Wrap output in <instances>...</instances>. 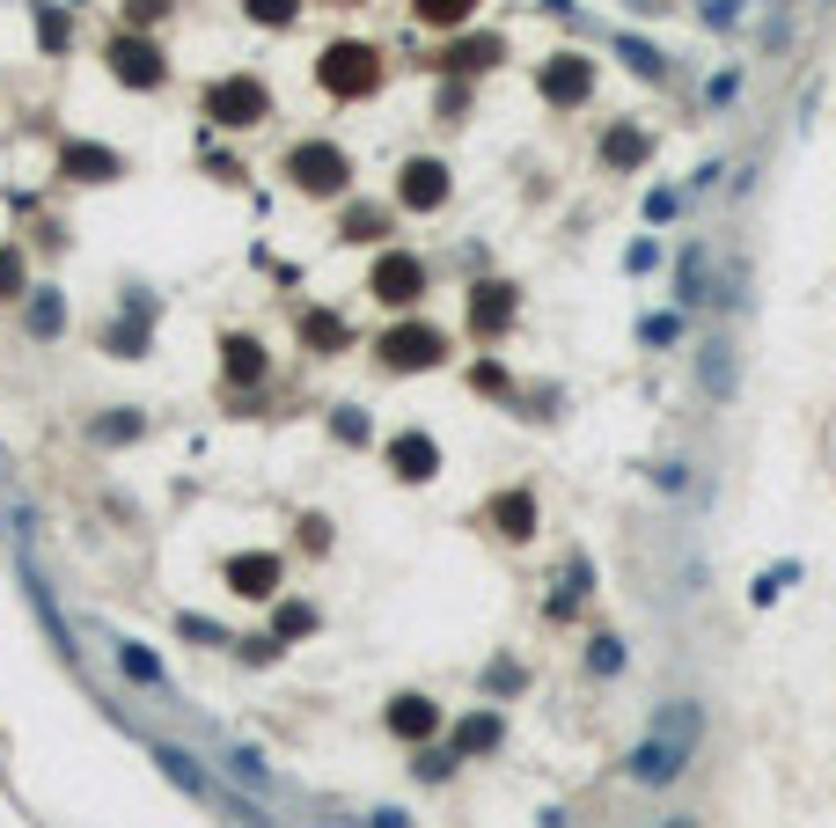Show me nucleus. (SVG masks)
Masks as SVG:
<instances>
[{"mask_svg": "<svg viewBox=\"0 0 836 828\" xmlns=\"http://www.w3.org/2000/svg\"><path fill=\"white\" fill-rule=\"evenodd\" d=\"M602 154H609L616 170H624V162H646V132H609V147H602Z\"/></svg>", "mask_w": 836, "mask_h": 828, "instance_id": "b1692460", "label": "nucleus"}, {"mask_svg": "<svg viewBox=\"0 0 836 828\" xmlns=\"http://www.w3.org/2000/svg\"><path fill=\"white\" fill-rule=\"evenodd\" d=\"M433 726H441V711L426 704V697H396L390 704V733H404V740H426Z\"/></svg>", "mask_w": 836, "mask_h": 828, "instance_id": "4468645a", "label": "nucleus"}, {"mask_svg": "<svg viewBox=\"0 0 836 828\" xmlns=\"http://www.w3.org/2000/svg\"><path fill=\"white\" fill-rule=\"evenodd\" d=\"M8 293H23V257H15V249H0V301H8Z\"/></svg>", "mask_w": 836, "mask_h": 828, "instance_id": "bb28decb", "label": "nucleus"}, {"mask_svg": "<svg viewBox=\"0 0 836 828\" xmlns=\"http://www.w3.org/2000/svg\"><path fill=\"white\" fill-rule=\"evenodd\" d=\"M683 301H705V257H683Z\"/></svg>", "mask_w": 836, "mask_h": 828, "instance_id": "c756f323", "label": "nucleus"}, {"mask_svg": "<svg viewBox=\"0 0 836 828\" xmlns=\"http://www.w3.org/2000/svg\"><path fill=\"white\" fill-rule=\"evenodd\" d=\"M588 81H594L588 59H550V67H543V96H550V103H580V96H588Z\"/></svg>", "mask_w": 836, "mask_h": 828, "instance_id": "ddd939ff", "label": "nucleus"}, {"mask_svg": "<svg viewBox=\"0 0 836 828\" xmlns=\"http://www.w3.org/2000/svg\"><path fill=\"white\" fill-rule=\"evenodd\" d=\"M301 631H316V609L287 602V609H279V638H301Z\"/></svg>", "mask_w": 836, "mask_h": 828, "instance_id": "a878e982", "label": "nucleus"}, {"mask_svg": "<svg viewBox=\"0 0 836 828\" xmlns=\"http://www.w3.org/2000/svg\"><path fill=\"white\" fill-rule=\"evenodd\" d=\"M154 762H162V770H170V778L184 784L191 800H206V806H228V814H249V806H243V800H228V792H221L213 778H206V770H198V762L184 756V748H154Z\"/></svg>", "mask_w": 836, "mask_h": 828, "instance_id": "6e6552de", "label": "nucleus"}, {"mask_svg": "<svg viewBox=\"0 0 836 828\" xmlns=\"http://www.w3.org/2000/svg\"><path fill=\"white\" fill-rule=\"evenodd\" d=\"M624 59H631L639 73H661V51H653V45H624Z\"/></svg>", "mask_w": 836, "mask_h": 828, "instance_id": "7c9ffc66", "label": "nucleus"}, {"mask_svg": "<svg viewBox=\"0 0 836 828\" xmlns=\"http://www.w3.org/2000/svg\"><path fill=\"white\" fill-rule=\"evenodd\" d=\"M59 323H67L59 293H30V330H37V338H59Z\"/></svg>", "mask_w": 836, "mask_h": 828, "instance_id": "aec40b11", "label": "nucleus"}, {"mask_svg": "<svg viewBox=\"0 0 836 828\" xmlns=\"http://www.w3.org/2000/svg\"><path fill=\"white\" fill-rule=\"evenodd\" d=\"M514 323V287H477V301H469V330L477 338H499Z\"/></svg>", "mask_w": 836, "mask_h": 828, "instance_id": "f8f14e48", "label": "nucleus"}, {"mask_svg": "<svg viewBox=\"0 0 836 828\" xmlns=\"http://www.w3.org/2000/svg\"><path fill=\"white\" fill-rule=\"evenodd\" d=\"M301 0H249V23H294Z\"/></svg>", "mask_w": 836, "mask_h": 828, "instance_id": "393cba45", "label": "nucleus"}, {"mask_svg": "<svg viewBox=\"0 0 836 828\" xmlns=\"http://www.w3.org/2000/svg\"><path fill=\"white\" fill-rule=\"evenodd\" d=\"M390 469L404 477V485H426V477L441 469V447H433L426 433H396L390 440Z\"/></svg>", "mask_w": 836, "mask_h": 828, "instance_id": "1a4fd4ad", "label": "nucleus"}, {"mask_svg": "<svg viewBox=\"0 0 836 828\" xmlns=\"http://www.w3.org/2000/svg\"><path fill=\"white\" fill-rule=\"evenodd\" d=\"M492 740H499V719H492V711H477V719L455 726V756H485Z\"/></svg>", "mask_w": 836, "mask_h": 828, "instance_id": "a211bd4d", "label": "nucleus"}, {"mask_svg": "<svg viewBox=\"0 0 836 828\" xmlns=\"http://www.w3.org/2000/svg\"><path fill=\"white\" fill-rule=\"evenodd\" d=\"M418 293H426V265H418V257H382V265H374V301L411 308Z\"/></svg>", "mask_w": 836, "mask_h": 828, "instance_id": "0eeeda50", "label": "nucleus"}, {"mask_svg": "<svg viewBox=\"0 0 836 828\" xmlns=\"http://www.w3.org/2000/svg\"><path fill=\"white\" fill-rule=\"evenodd\" d=\"M111 73H118L125 89H162V51L148 37H118L111 45Z\"/></svg>", "mask_w": 836, "mask_h": 828, "instance_id": "423d86ee", "label": "nucleus"}, {"mask_svg": "<svg viewBox=\"0 0 836 828\" xmlns=\"http://www.w3.org/2000/svg\"><path fill=\"white\" fill-rule=\"evenodd\" d=\"M705 389L734 396V345H705Z\"/></svg>", "mask_w": 836, "mask_h": 828, "instance_id": "6ab92c4d", "label": "nucleus"}, {"mask_svg": "<svg viewBox=\"0 0 836 828\" xmlns=\"http://www.w3.org/2000/svg\"><path fill=\"white\" fill-rule=\"evenodd\" d=\"M67 176H74V184H111V176H118V154H111V147H67Z\"/></svg>", "mask_w": 836, "mask_h": 828, "instance_id": "2eb2a0df", "label": "nucleus"}, {"mask_svg": "<svg viewBox=\"0 0 836 828\" xmlns=\"http://www.w3.org/2000/svg\"><path fill=\"white\" fill-rule=\"evenodd\" d=\"M667 828H697V821H689V814H683V821H667Z\"/></svg>", "mask_w": 836, "mask_h": 828, "instance_id": "473e14b6", "label": "nucleus"}, {"mask_svg": "<svg viewBox=\"0 0 836 828\" xmlns=\"http://www.w3.org/2000/svg\"><path fill=\"white\" fill-rule=\"evenodd\" d=\"M309 345H345V323L338 316H309Z\"/></svg>", "mask_w": 836, "mask_h": 828, "instance_id": "c85d7f7f", "label": "nucleus"}, {"mask_svg": "<svg viewBox=\"0 0 836 828\" xmlns=\"http://www.w3.org/2000/svg\"><path fill=\"white\" fill-rule=\"evenodd\" d=\"M118 667L132 675V683H154V689H162V660L140 653V645H118Z\"/></svg>", "mask_w": 836, "mask_h": 828, "instance_id": "4be33fe9", "label": "nucleus"}, {"mask_svg": "<svg viewBox=\"0 0 836 828\" xmlns=\"http://www.w3.org/2000/svg\"><path fill=\"white\" fill-rule=\"evenodd\" d=\"M492 521H499V536H536V499H529V491H507V499H499L492 506Z\"/></svg>", "mask_w": 836, "mask_h": 828, "instance_id": "dca6fc26", "label": "nucleus"}, {"mask_svg": "<svg viewBox=\"0 0 836 828\" xmlns=\"http://www.w3.org/2000/svg\"><path fill=\"white\" fill-rule=\"evenodd\" d=\"M316 73H323V89H330V96H368L374 81H382V67H374L368 45H330Z\"/></svg>", "mask_w": 836, "mask_h": 828, "instance_id": "f03ea898", "label": "nucleus"}, {"mask_svg": "<svg viewBox=\"0 0 836 828\" xmlns=\"http://www.w3.org/2000/svg\"><path fill=\"white\" fill-rule=\"evenodd\" d=\"M345 235H352V243H374V235H382V213H368V206H360V213L345 220Z\"/></svg>", "mask_w": 836, "mask_h": 828, "instance_id": "cd10ccee", "label": "nucleus"}, {"mask_svg": "<svg viewBox=\"0 0 836 828\" xmlns=\"http://www.w3.org/2000/svg\"><path fill=\"white\" fill-rule=\"evenodd\" d=\"M228 586H235L243 602H271V594H279V558H265V550H257V558H228Z\"/></svg>", "mask_w": 836, "mask_h": 828, "instance_id": "9d476101", "label": "nucleus"}, {"mask_svg": "<svg viewBox=\"0 0 836 828\" xmlns=\"http://www.w3.org/2000/svg\"><path fill=\"white\" fill-rule=\"evenodd\" d=\"M125 15H132V23H154V15H162V0H125Z\"/></svg>", "mask_w": 836, "mask_h": 828, "instance_id": "2f4dec72", "label": "nucleus"}, {"mask_svg": "<svg viewBox=\"0 0 836 828\" xmlns=\"http://www.w3.org/2000/svg\"><path fill=\"white\" fill-rule=\"evenodd\" d=\"M287 176H294L301 191H316V198H330V191H345V154L338 147H323V140H309V147H294V154H287Z\"/></svg>", "mask_w": 836, "mask_h": 828, "instance_id": "7ed1b4c3", "label": "nucleus"}, {"mask_svg": "<svg viewBox=\"0 0 836 828\" xmlns=\"http://www.w3.org/2000/svg\"><path fill=\"white\" fill-rule=\"evenodd\" d=\"M697 733H705V711L689 704V697H667L661 719H653V733L624 756L631 784H675V778H683V762L697 756Z\"/></svg>", "mask_w": 836, "mask_h": 828, "instance_id": "f257e3e1", "label": "nucleus"}, {"mask_svg": "<svg viewBox=\"0 0 836 828\" xmlns=\"http://www.w3.org/2000/svg\"><path fill=\"white\" fill-rule=\"evenodd\" d=\"M96 440L118 447V440H140V411H118V418H96Z\"/></svg>", "mask_w": 836, "mask_h": 828, "instance_id": "5701e85b", "label": "nucleus"}, {"mask_svg": "<svg viewBox=\"0 0 836 828\" xmlns=\"http://www.w3.org/2000/svg\"><path fill=\"white\" fill-rule=\"evenodd\" d=\"M228 382H265V345L257 338H228Z\"/></svg>", "mask_w": 836, "mask_h": 828, "instance_id": "f3484780", "label": "nucleus"}, {"mask_svg": "<svg viewBox=\"0 0 836 828\" xmlns=\"http://www.w3.org/2000/svg\"><path fill=\"white\" fill-rule=\"evenodd\" d=\"M396 198H404L411 213H433V206L448 198V170H441V162H411L404 184H396Z\"/></svg>", "mask_w": 836, "mask_h": 828, "instance_id": "9b49d317", "label": "nucleus"}, {"mask_svg": "<svg viewBox=\"0 0 836 828\" xmlns=\"http://www.w3.org/2000/svg\"><path fill=\"white\" fill-rule=\"evenodd\" d=\"M271 103H265V89L249 81V73H235V81H213L206 89V118H221V125H257Z\"/></svg>", "mask_w": 836, "mask_h": 828, "instance_id": "20e7f679", "label": "nucleus"}, {"mask_svg": "<svg viewBox=\"0 0 836 828\" xmlns=\"http://www.w3.org/2000/svg\"><path fill=\"white\" fill-rule=\"evenodd\" d=\"M469 8H477V0H418V15H426L433 30H455V23H469Z\"/></svg>", "mask_w": 836, "mask_h": 828, "instance_id": "412c9836", "label": "nucleus"}, {"mask_svg": "<svg viewBox=\"0 0 836 828\" xmlns=\"http://www.w3.org/2000/svg\"><path fill=\"white\" fill-rule=\"evenodd\" d=\"M390 366H404V374H418V366H441V330H426V323H404V330H390V338L374 345Z\"/></svg>", "mask_w": 836, "mask_h": 828, "instance_id": "39448f33", "label": "nucleus"}]
</instances>
